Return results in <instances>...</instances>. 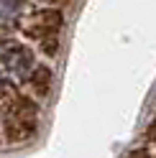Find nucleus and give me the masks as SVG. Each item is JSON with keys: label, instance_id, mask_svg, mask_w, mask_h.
I'll list each match as a JSON object with an SVG mask.
<instances>
[{"label": "nucleus", "instance_id": "2", "mask_svg": "<svg viewBox=\"0 0 156 158\" xmlns=\"http://www.w3.org/2000/svg\"><path fill=\"white\" fill-rule=\"evenodd\" d=\"M64 23H67V13L62 10V8H56V5L36 8V10H31V15H28V21H26L23 31H21V38L36 46L46 36L62 33Z\"/></svg>", "mask_w": 156, "mask_h": 158}, {"label": "nucleus", "instance_id": "6", "mask_svg": "<svg viewBox=\"0 0 156 158\" xmlns=\"http://www.w3.org/2000/svg\"><path fill=\"white\" fill-rule=\"evenodd\" d=\"M125 158H156V145H138V148H133V151L125 153Z\"/></svg>", "mask_w": 156, "mask_h": 158}, {"label": "nucleus", "instance_id": "7", "mask_svg": "<svg viewBox=\"0 0 156 158\" xmlns=\"http://www.w3.org/2000/svg\"><path fill=\"white\" fill-rule=\"evenodd\" d=\"M74 3V0H49V5H56V8H62V10H67Z\"/></svg>", "mask_w": 156, "mask_h": 158}, {"label": "nucleus", "instance_id": "4", "mask_svg": "<svg viewBox=\"0 0 156 158\" xmlns=\"http://www.w3.org/2000/svg\"><path fill=\"white\" fill-rule=\"evenodd\" d=\"M26 87H28V92H31L36 100L44 102L46 97L51 94V89H54V66L49 61H38L36 69L31 72V77H28Z\"/></svg>", "mask_w": 156, "mask_h": 158}, {"label": "nucleus", "instance_id": "1", "mask_svg": "<svg viewBox=\"0 0 156 158\" xmlns=\"http://www.w3.org/2000/svg\"><path fill=\"white\" fill-rule=\"evenodd\" d=\"M3 77H11L15 82H28L31 72L36 69V46L23 41L21 36L3 38Z\"/></svg>", "mask_w": 156, "mask_h": 158}, {"label": "nucleus", "instance_id": "3", "mask_svg": "<svg viewBox=\"0 0 156 158\" xmlns=\"http://www.w3.org/2000/svg\"><path fill=\"white\" fill-rule=\"evenodd\" d=\"M36 133H38V123H23V120H15V117H3V143L8 148L33 140Z\"/></svg>", "mask_w": 156, "mask_h": 158}, {"label": "nucleus", "instance_id": "8", "mask_svg": "<svg viewBox=\"0 0 156 158\" xmlns=\"http://www.w3.org/2000/svg\"><path fill=\"white\" fill-rule=\"evenodd\" d=\"M33 3H49V0H33Z\"/></svg>", "mask_w": 156, "mask_h": 158}, {"label": "nucleus", "instance_id": "5", "mask_svg": "<svg viewBox=\"0 0 156 158\" xmlns=\"http://www.w3.org/2000/svg\"><path fill=\"white\" fill-rule=\"evenodd\" d=\"M36 51L41 54V56L46 59V61H51V59H56V56H59V51H62V33L41 38V41L36 44Z\"/></svg>", "mask_w": 156, "mask_h": 158}]
</instances>
